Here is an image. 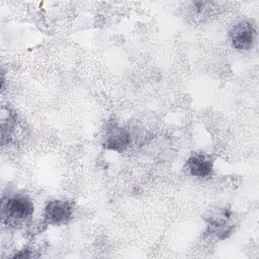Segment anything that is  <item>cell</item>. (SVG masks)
Returning a JSON list of instances; mask_svg holds the SVG:
<instances>
[{
    "label": "cell",
    "mask_w": 259,
    "mask_h": 259,
    "mask_svg": "<svg viewBox=\"0 0 259 259\" xmlns=\"http://www.w3.org/2000/svg\"><path fill=\"white\" fill-rule=\"evenodd\" d=\"M33 213V203L24 194H12L2 198V222L9 227L17 228L28 222Z\"/></svg>",
    "instance_id": "obj_1"
},
{
    "label": "cell",
    "mask_w": 259,
    "mask_h": 259,
    "mask_svg": "<svg viewBox=\"0 0 259 259\" xmlns=\"http://www.w3.org/2000/svg\"><path fill=\"white\" fill-rule=\"evenodd\" d=\"M206 229L204 235L215 240H225L235 229L233 212L227 207L209 210L204 217Z\"/></svg>",
    "instance_id": "obj_2"
},
{
    "label": "cell",
    "mask_w": 259,
    "mask_h": 259,
    "mask_svg": "<svg viewBox=\"0 0 259 259\" xmlns=\"http://www.w3.org/2000/svg\"><path fill=\"white\" fill-rule=\"evenodd\" d=\"M229 35L231 44L236 50L248 51L256 41L257 30L251 21L240 20L232 26Z\"/></svg>",
    "instance_id": "obj_3"
},
{
    "label": "cell",
    "mask_w": 259,
    "mask_h": 259,
    "mask_svg": "<svg viewBox=\"0 0 259 259\" xmlns=\"http://www.w3.org/2000/svg\"><path fill=\"white\" fill-rule=\"evenodd\" d=\"M74 204L72 201L64 199H54L49 201L44 210V220L51 226H62L70 222L73 217Z\"/></svg>",
    "instance_id": "obj_4"
},
{
    "label": "cell",
    "mask_w": 259,
    "mask_h": 259,
    "mask_svg": "<svg viewBox=\"0 0 259 259\" xmlns=\"http://www.w3.org/2000/svg\"><path fill=\"white\" fill-rule=\"evenodd\" d=\"M131 134L126 128L116 122H110L106 125L102 138V146L105 149L121 153L131 146Z\"/></svg>",
    "instance_id": "obj_5"
},
{
    "label": "cell",
    "mask_w": 259,
    "mask_h": 259,
    "mask_svg": "<svg viewBox=\"0 0 259 259\" xmlns=\"http://www.w3.org/2000/svg\"><path fill=\"white\" fill-rule=\"evenodd\" d=\"M213 162L209 155L203 152L192 153L185 162L187 173L193 177L206 178L212 172Z\"/></svg>",
    "instance_id": "obj_6"
},
{
    "label": "cell",
    "mask_w": 259,
    "mask_h": 259,
    "mask_svg": "<svg viewBox=\"0 0 259 259\" xmlns=\"http://www.w3.org/2000/svg\"><path fill=\"white\" fill-rule=\"evenodd\" d=\"M192 8L194 13L202 18L209 17L215 13V9L218 8L213 2L206 1H195L192 3Z\"/></svg>",
    "instance_id": "obj_7"
}]
</instances>
